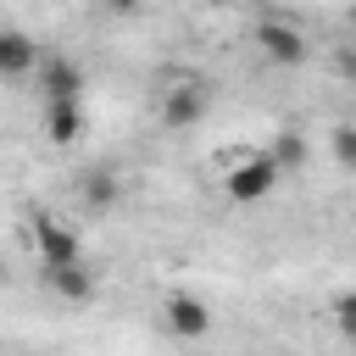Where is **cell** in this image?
<instances>
[{"instance_id":"1","label":"cell","mask_w":356,"mask_h":356,"mask_svg":"<svg viewBox=\"0 0 356 356\" xmlns=\"http://www.w3.org/2000/svg\"><path fill=\"white\" fill-rule=\"evenodd\" d=\"M278 178H284V167L267 156V145L261 150H245L228 172H222V195L234 200V206H256V200H267L273 189H278Z\"/></svg>"},{"instance_id":"2","label":"cell","mask_w":356,"mask_h":356,"mask_svg":"<svg viewBox=\"0 0 356 356\" xmlns=\"http://www.w3.org/2000/svg\"><path fill=\"white\" fill-rule=\"evenodd\" d=\"M256 44H261V56H267L273 67H300V61L312 56L306 33H300L295 22H284V17H261V28H256Z\"/></svg>"},{"instance_id":"3","label":"cell","mask_w":356,"mask_h":356,"mask_svg":"<svg viewBox=\"0 0 356 356\" xmlns=\"http://www.w3.org/2000/svg\"><path fill=\"white\" fill-rule=\"evenodd\" d=\"M33 250H39V267H56V261H78L83 239L67 217H33Z\"/></svg>"},{"instance_id":"4","label":"cell","mask_w":356,"mask_h":356,"mask_svg":"<svg viewBox=\"0 0 356 356\" xmlns=\"http://www.w3.org/2000/svg\"><path fill=\"white\" fill-rule=\"evenodd\" d=\"M206 83H195V78H178V83H167L161 89V122L167 128H195L200 117H206Z\"/></svg>"},{"instance_id":"5","label":"cell","mask_w":356,"mask_h":356,"mask_svg":"<svg viewBox=\"0 0 356 356\" xmlns=\"http://www.w3.org/2000/svg\"><path fill=\"white\" fill-rule=\"evenodd\" d=\"M33 78H39V95L44 100H78L83 95V67L72 56H39Z\"/></svg>"},{"instance_id":"6","label":"cell","mask_w":356,"mask_h":356,"mask_svg":"<svg viewBox=\"0 0 356 356\" xmlns=\"http://www.w3.org/2000/svg\"><path fill=\"white\" fill-rule=\"evenodd\" d=\"M161 317H167V328H172L178 339H200V334L211 328L206 300H200V295H189V289H172V295L161 300Z\"/></svg>"},{"instance_id":"7","label":"cell","mask_w":356,"mask_h":356,"mask_svg":"<svg viewBox=\"0 0 356 356\" xmlns=\"http://www.w3.org/2000/svg\"><path fill=\"white\" fill-rule=\"evenodd\" d=\"M39 122H44V139H50V145H61V150H67V145H78V139H83V128H89L83 100H44V117H39Z\"/></svg>"},{"instance_id":"8","label":"cell","mask_w":356,"mask_h":356,"mask_svg":"<svg viewBox=\"0 0 356 356\" xmlns=\"http://www.w3.org/2000/svg\"><path fill=\"white\" fill-rule=\"evenodd\" d=\"M44 284H50V295H61V300H95V289H100V278H95V267H89L83 256L44 267Z\"/></svg>"},{"instance_id":"9","label":"cell","mask_w":356,"mask_h":356,"mask_svg":"<svg viewBox=\"0 0 356 356\" xmlns=\"http://www.w3.org/2000/svg\"><path fill=\"white\" fill-rule=\"evenodd\" d=\"M117 200H122V184H117V172H111V167H95V172H83V178H78V206H83L89 217L111 211Z\"/></svg>"},{"instance_id":"10","label":"cell","mask_w":356,"mask_h":356,"mask_svg":"<svg viewBox=\"0 0 356 356\" xmlns=\"http://www.w3.org/2000/svg\"><path fill=\"white\" fill-rule=\"evenodd\" d=\"M39 67V44L22 28H0V78H28Z\"/></svg>"},{"instance_id":"11","label":"cell","mask_w":356,"mask_h":356,"mask_svg":"<svg viewBox=\"0 0 356 356\" xmlns=\"http://www.w3.org/2000/svg\"><path fill=\"white\" fill-rule=\"evenodd\" d=\"M267 156H273L284 172H300V167L312 161V145H306V134H300V128H278V134L267 139Z\"/></svg>"},{"instance_id":"12","label":"cell","mask_w":356,"mask_h":356,"mask_svg":"<svg viewBox=\"0 0 356 356\" xmlns=\"http://www.w3.org/2000/svg\"><path fill=\"white\" fill-rule=\"evenodd\" d=\"M328 150H334V161L345 172H356V122H334L328 128Z\"/></svg>"},{"instance_id":"13","label":"cell","mask_w":356,"mask_h":356,"mask_svg":"<svg viewBox=\"0 0 356 356\" xmlns=\"http://www.w3.org/2000/svg\"><path fill=\"white\" fill-rule=\"evenodd\" d=\"M328 312H334V328H339V334L350 339V334H356V289H339Z\"/></svg>"},{"instance_id":"14","label":"cell","mask_w":356,"mask_h":356,"mask_svg":"<svg viewBox=\"0 0 356 356\" xmlns=\"http://www.w3.org/2000/svg\"><path fill=\"white\" fill-rule=\"evenodd\" d=\"M334 78L356 83V44H339V50H334Z\"/></svg>"},{"instance_id":"15","label":"cell","mask_w":356,"mask_h":356,"mask_svg":"<svg viewBox=\"0 0 356 356\" xmlns=\"http://www.w3.org/2000/svg\"><path fill=\"white\" fill-rule=\"evenodd\" d=\"M106 6H111V11H117V17H134V11H139V6H145V0H106Z\"/></svg>"},{"instance_id":"16","label":"cell","mask_w":356,"mask_h":356,"mask_svg":"<svg viewBox=\"0 0 356 356\" xmlns=\"http://www.w3.org/2000/svg\"><path fill=\"white\" fill-rule=\"evenodd\" d=\"M345 22H350V33H356V0H350V11H345Z\"/></svg>"},{"instance_id":"17","label":"cell","mask_w":356,"mask_h":356,"mask_svg":"<svg viewBox=\"0 0 356 356\" xmlns=\"http://www.w3.org/2000/svg\"><path fill=\"white\" fill-rule=\"evenodd\" d=\"M0 284H6V267H0Z\"/></svg>"},{"instance_id":"18","label":"cell","mask_w":356,"mask_h":356,"mask_svg":"<svg viewBox=\"0 0 356 356\" xmlns=\"http://www.w3.org/2000/svg\"><path fill=\"white\" fill-rule=\"evenodd\" d=\"M350 345H356V334H350Z\"/></svg>"}]
</instances>
